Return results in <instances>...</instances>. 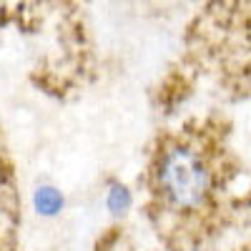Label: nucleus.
<instances>
[{
	"mask_svg": "<svg viewBox=\"0 0 251 251\" xmlns=\"http://www.w3.org/2000/svg\"><path fill=\"white\" fill-rule=\"evenodd\" d=\"M228 183L226 133L186 121L156 136L141 174V203L151 228L174 249L199 244L216 221Z\"/></svg>",
	"mask_w": 251,
	"mask_h": 251,
	"instance_id": "nucleus-1",
	"label": "nucleus"
},
{
	"mask_svg": "<svg viewBox=\"0 0 251 251\" xmlns=\"http://www.w3.org/2000/svg\"><path fill=\"white\" fill-rule=\"evenodd\" d=\"M18 221H20V196H18L15 169L8 146L3 141V133H0V251L15 249Z\"/></svg>",
	"mask_w": 251,
	"mask_h": 251,
	"instance_id": "nucleus-2",
	"label": "nucleus"
},
{
	"mask_svg": "<svg viewBox=\"0 0 251 251\" xmlns=\"http://www.w3.org/2000/svg\"><path fill=\"white\" fill-rule=\"evenodd\" d=\"M241 43H236V50L221 55L219 75L224 73L226 83H236L241 78V88L251 86V0H241Z\"/></svg>",
	"mask_w": 251,
	"mask_h": 251,
	"instance_id": "nucleus-3",
	"label": "nucleus"
},
{
	"mask_svg": "<svg viewBox=\"0 0 251 251\" xmlns=\"http://www.w3.org/2000/svg\"><path fill=\"white\" fill-rule=\"evenodd\" d=\"M71 0H0V13L20 23H38L58 8H66Z\"/></svg>",
	"mask_w": 251,
	"mask_h": 251,
	"instance_id": "nucleus-4",
	"label": "nucleus"
}]
</instances>
